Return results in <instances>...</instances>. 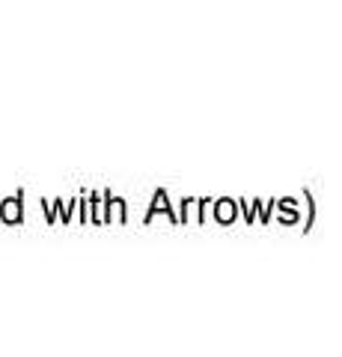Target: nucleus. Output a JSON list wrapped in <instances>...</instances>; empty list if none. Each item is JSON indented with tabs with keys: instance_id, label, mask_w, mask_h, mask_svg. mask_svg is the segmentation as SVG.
Here are the masks:
<instances>
[{
	"instance_id": "1",
	"label": "nucleus",
	"mask_w": 342,
	"mask_h": 357,
	"mask_svg": "<svg viewBox=\"0 0 342 357\" xmlns=\"http://www.w3.org/2000/svg\"><path fill=\"white\" fill-rule=\"evenodd\" d=\"M233 203H226V199H224V203H220V208H217V218L220 220H229V218H233Z\"/></svg>"
},
{
	"instance_id": "2",
	"label": "nucleus",
	"mask_w": 342,
	"mask_h": 357,
	"mask_svg": "<svg viewBox=\"0 0 342 357\" xmlns=\"http://www.w3.org/2000/svg\"><path fill=\"white\" fill-rule=\"evenodd\" d=\"M3 215H6L9 220H15V218H18V206L13 203V206H9V208H3Z\"/></svg>"
}]
</instances>
